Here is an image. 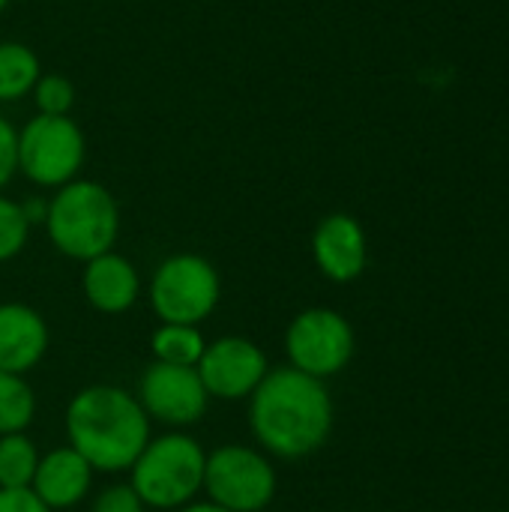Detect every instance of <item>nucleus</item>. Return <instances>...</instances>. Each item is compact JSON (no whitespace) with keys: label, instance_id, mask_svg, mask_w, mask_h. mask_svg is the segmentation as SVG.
<instances>
[{"label":"nucleus","instance_id":"1","mask_svg":"<svg viewBox=\"0 0 509 512\" xmlns=\"http://www.w3.org/2000/svg\"><path fill=\"white\" fill-rule=\"evenodd\" d=\"M249 399L252 435L279 459H306L333 432L330 390L294 366L270 369Z\"/></svg>","mask_w":509,"mask_h":512},{"label":"nucleus","instance_id":"2","mask_svg":"<svg viewBox=\"0 0 509 512\" xmlns=\"http://www.w3.org/2000/svg\"><path fill=\"white\" fill-rule=\"evenodd\" d=\"M69 447L87 459L93 471L120 474L135 465L150 441V417L141 402L111 384H96L81 393L66 408Z\"/></svg>","mask_w":509,"mask_h":512},{"label":"nucleus","instance_id":"3","mask_svg":"<svg viewBox=\"0 0 509 512\" xmlns=\"http://www.w3.org/2000/svg\"><path fill=\"white\" fill-rule=\"evenodd\" d=\"M42 225L60 255L87 264L90 258L114 249L120 234V207L102 183L78 177L54 192Z\"/></svg>","mask_w":509,"mask_h":512},{"label":"nucleus","instance_id":"4","mask_svg":"<svg viewBox=\"0 0 509 512\" xmlns=\"http://www.w3.org/2000/svg\"><path fill=\"white\" fill-rule=\"evenodd\" d=\"M204 462L207 453L189 435L171 432L156 441H147L135 459L129 486L138 492L144 507L153 510H180L204 489Z\"/></svg>","mask_w":509,"mask_h":512},{"label":"nucleus","instance_id":"5","mask_svg":"<svg viewBox=\"0 0 509 512\" xmlns=\"http://www.w3.org/2000/svg\"><path fill=\"white\" fill-rule=\"evenodd\" d=\"M15 147L18 174L42 189H60L78 180L87 159V138L72 117H30L18 129Z\"/></svg>","mask_w":509,"mask_h":512},{"label":"nucleus","instance_id":"6","mask_svg":"<svg viewBox=\"0 0 509 512\" xmlns=\"http://www.w3.org/2000/svg\"><path fill=\"white\" fill-rule=\"evenodd\" d=\"M222 282L216 267L192 252L165 258L150 279V306L162 324L198 327L219 306Z\"/></svg>","mask_w":509,"mask_h":512},{"label":"nucleus","instance_id":"7","mask_svg":"<svg viewBox=\"0 0 509 512\" xmlns=\"http://www.w3.org/2000/svg\"><path fill=\"white\" fill-rule=\"evenodd\" d=\"M204 492L225 510L261 512L276 495V471L258 450L228 444L207 456Z\"/></svg>","mask_w":509,"mask_h":512},{"label":"nucleus","instance_id":"8","mask_svg":"<svg viewBox=\"0 0 509 512\" xmlns=\"http://www.w3.org/2000/svg\"><path fill=\"white\" fill-rule=\"evenodd\" d=\"M285 351L294 369L324 381L351 363L354 327L336 309H306L291 321L285 333Z\"/></svg>","mask_w":509,"mask_h":512},{"label":"nucleus","instance_id":"9","mask_svg":"<svg viewBox=\"0 0 509 512\" xmlns=\"http://www.w3.org/2000/svg\"><path fill=\"white\" fill-rule=\"evenodd\" d=\"M147 417L165 426H192L207 414V390L195 366L150 363L141 375L138 396Z\"/></svg>","mask_w":509,"mask_h":512},{"label":"nucleus","instance_id":"10","mask_svg":"<svg viewBox=\"0 0 509 512\" xmlns=\"http://www.w3.org/2000/svg\"><path fill=\"white\" fill-rule=\"evenodd\" d=\"M195 369L207 396L228 399V402L252 396L255 387L270 372L267 354L252 339L243 336H222L210 342Z\"/></svg>","mask_w":509,"mask_h":512},{"label":"nucleus","instance_id":"11","mask_svg":"<svg viewBox=\"0 0 509 512\" xmlns=\"http://www.w3.org/2000/svg\"><path fill=\"white\" fill-rule=\"evenodd\" d=\"M312 258L330 282H354L369 261V243L363 225L351 213H330L315 225Z\"/></svg>","mask_w":509,"mask_h":512},{"label":"nucleus","instance_id":"12","mask_svg":"<svg viewBox=\"0 0 509 512\" xmlns=\"http://www.w3.org/2000/svg\"><path fill=\"white\" fill-rule=\"evenodd\" d=\"M48 351L45 318L24 303H0V372L24 375Z\"/></svg>","mask_w":509,"mask_h":512},{"label":"nucleus","instance_id":"13","mask_svg":"<svg viewBox=\"0 0 509 512\" xmlns=\"http://www.w3.org/2000/svg\"><path fill=\"white\" fill-rule=\"evenodd\" d=\"M93 468L72 447H57L39 459L30 489L48 510H69L90 492Z\"/></svg>","mask_w":509,"mask_h":512},{"label":"nucleus","instance_id":"14","mask_svg":"<svg viewBox=\"0 0 509 512\" xmlns=\"http://www.w3.org/2000/svg\"><path fill=\"white\" fill-rule=\"evenodd\" d=\"M84 297L93 309L105 315H120L135 306L141 294V276L135 264L117 252H105L84 264Z\"/></svg>","mask_w":509,"mask_h":512},{"label":"nucleus","instance_id":"15","mask_svg":"<svg viewBox=\"0 0 509 512\" xmlns=\"http://www.w3.org/2000/svg\"><path fill=\"white\" fill-rule=\"evenodd\" d=\"M39 75H42V63L30 45L18 39L0 42V105L27 99Z\"/></svg>","mask_w":509,"mask_h":512},{"label":"nucleus","instance_id":"16","mask_svg":"<svg viewBox=\"0 0 509 512\" xmlns=\"http://www.w3.org/2000/svg\"><path fill=\"white\" fill-rule=\"evenodd\" d=\"M153 357L159 363H171V366H198L207 342L201 336L198 327H186V324H162L156 327L153 339H150Z\"/></svg>","mask_w":509,"mask_h":512},{"label":"nucleus","instance_id":"17","mask_svg":"<svg viewBox=\"0 0 509 512\" xmlns=\"http://www.w3.org/2000/svg\"><path fill=\"white\" fill-rule=\"evenodd\" d=\"M39 465L33 441L18 435H0V489H30Z\"/></svg>","mask_w":509,"mask_h":512},{"label":"nucleus","instance_id":"18","mask_svg":"<svg viewBox=\"0 0 509 512\" xmlns=\"http://www.w3.org/2000/svg\"><path fill=\"white\" fill-rule=\"evenodd\" d=\"M36 396L21 375L0 372V435H18L33 423Z\"/></svg>","mask_w":509,"mask_h":512},{"label":"nucleus","instance_id":"19","mask_svg":"<svg viewBox=\"0 0 509 512\" xmlns=\"http://www.w3.org/2000/svg\"><path fill=\"white\" fill-rule=\"evenodd\" d=\"M30 96L36 105V114H48V117H69L78 102L75 84L60 72H42Z\"/></svg>","mask_w":509,"mask_h":512},{"label":"nucleus","instance_id":"20","mask_svg":"<svg viewBox=\"0 0 509 512\" xmlns=\"http://www.w3.org/2000/svg\"><path fill=\"white\" fill-rule=\"evenodd\" d=\"M30 237V222L24 216V207L6 195H0V264L21 255Z\"/></svg>","mask_w":509,"mask_h":512},{"label":"nucleus","instance_id":"21","mask_svg":"<svg viewBox=\"0 0 509 512\" xmlns=\"http://www.w3.org/2000/svg\"><path fill=\"white\" fill-rule=\"evenodd\" d=\"M90 512H144V501L129 483H117L99 492Z\"/></svg>","mask_w":509,"mask_h":512},{"label":"nucleus","instance_id":"22","mask_svg":"<svg viewBox=\"0 0 509 512\" xmlns=\"http://www.w3.org/2000/svg\"><path fill=\"white\" fill-rule=\"evenodd\" d=\"M18 129L0 114V189L18 174Z\"/></svg>","mask_w":509,"mask_h":512},{"label":"nucleus","instance_id":"23","mask_svg":"<svg viewBox=\"0 0 509 512\" xmlns=\"http://www.w3.org/2000/svg\"><path fill=\"white\" fill-rule=\"evenodd\" d=\"M0 512H54L48 510L33 489H0Z\"/></svg>","mask_w":509,"mask_h":512},{"label":"nucleus","instance_id":"24","mask_svg":"<svg viewBox=\"0 0 509 512\" xmlns=\"http://www.w3.org/2000/svg\"><path fill=\"white\" fill-rule=\"evenodd\" d=\"M177 512H231V510H225V507H219V504H213V501H195V504H186V507H180Z\"/></svg>","mask_w":509,"mask_h":512},{"label":"nucleus","instance_id":"25","mask_svg":"<svg viewBox=\"0 0 509 512\" xmlns=\"http://www.w3.org/2000/svg\"><path fill=\"white\" fill-rule=\"evenodd\" d=\"M9 3H12V0H0V15L6 12V6H9Z\"/></svg>","mask_w":509,"mask_h":512}]
</instances>
